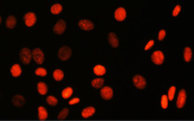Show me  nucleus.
I'll return each mask as SVG.
<instances>
[{
	"label": "nucleus",
	"instance_id": "obj_32",
	"mask_svg": "<svg viewBox=\"0 0 194 121\" xmlns=\"http://www.w3.org/2000/svg\"><path fill=\"white\" fill-rule=\"evenodd\" d=\"M79 102H80V99H79V98H75V99H73V100H71L70 102H69V104H70V105H74V104L79 103Z\"/></svg>",
	"mask_w": 194,
	"mask_h": 121
},
{
	"label": "nucleus",
	"instance_id": "obj_7",
	"mask_svg": "<svg viewBox=\"0 0 194 121\" xmlns=\"http://www.w3.org/2000/svg\"><path fill=\"white\" fill-rule=\"evenodd\" d=\"M151 61L156 65H161L164 61V54L160 50H155L151 55Z\"/></svg>",
	"mask_w": 194,
	"mask_h": 121
},
{
	"label": "nucleus",
	"instance_id": "obj_24",
	"mask_svg": "<svg viewBox=\"0 0 194 121\" xmlns=\"http://www.w3.org/2000/svg\"><path fill=\"white\" fill-rule=\"evenodd\" d=\"M47 103H48L50 106L54 107V106L57 105L58 100H57V98H55V97H53V96H49L48 98H47Z\"/></svg>",
	"mask_w": 194,
	"mask_h": 121
},
{
	"label": "nucleus",
	"instance_id": "obj_1",
	"mask_svg": "<svg viewBox=\"0 0 194 121\" xmlns=\"http://www.w3.org/2000/svg\"><path fill=\"white\" fill-rule=\"evenodd\" d=\"M32 57V52L27 48H24L21 49V50L20 52V59L21 61L24 64H29L30 60Z\"/></svg>",
	"mask_w": 194,
	"mask_h": 121
},
{
	"label": "nucleus",
	"instance_id": "obj_25",
	"mask_svg": "<svg viewBox=\"0 0 194 121\" xmlns=\"http://www.w3.org/2000/svg\"><path fill=\"white\" fill-rule=\"evenodd\" d=\"M69 114V110L66 108V109H63L60 113H58V116H57V118L58 119H64V118H66L67 117V115Z\"/></svg>",
	"mask_w": 194,
	"mask_h": 121
},
{
	"label": "nucleus",
	"instance_id": "obj_2",
	"mask_svg": "<svg viewBox=\"0 0 194 121\" xmlns=\"http://www.w3.org/2000/svg\"><path fill=\"white\" fill-rule=\"evenodd\" d=\"M71 54H72V50L67 46H62V48H60V49L58 50V53H57L58 58L60 60H62V61L68 60L69 58H70Z\"/></svg>",
	"mask_w": 194,
	"mask_h": 121
},
{
	"label": "nucleus",
	"instance_id": "obj_21",
	"mask_svg": "<svg viewBox=\"0 0 194 121\" xmlns=\"http://www.w3.org/2000/svg\"><path fill=\"white\" fill-rule=\"evenodd\" d=\"M62 11V6L60 4H53V5L50 7V13L53 14V15H58L60 14Z\"/></svg>",
	"mask_w": 194,
	"mask_h": 121
},
{
	"label": "nucleus",
	"instance_id": "obj_20",
	"mask_svg": "<svg viewBox=\"0 0 194 121\" xmlns=\"http://www.w3.org/2000/svg\"><path fill=\"white\" fill-rule=\"evenodd\" d=\"M38 116H39V119L41 120H45L48 118L47 110H46L44 107H39L38 108Z\"/></svg>",
	"mask_w": 194,
	"mask_h": 121
},
{
	"label": "nucleus",
	"instance_id": "obj_10",
	"mask_svg": "<svg viewBox=\"0 0 194 121\" xmlns=\"http://www.w3.org/2000/svg\"><path fill=\"white\" fill-rule=\"evenodd\" d=\"M79 27L85 31H89L94 28V23L89 20H81L79 21Z\"/></svg>",
	"mask_w": 194,
	"mask_h": 121
},
{
	"label": "nucleus",
	"instance_id": "obj_17",
	"mask_svg": "<svg viewBox=\"0 0 194 121\" xmlns=\"http://www.w3.org/2000/svg\"><path fill=\"white\" fill-rule=\"evenodd\" d=\"M93 73L96 76H103L106 74V68L102 65H96L93 68Z\"/></svg>",
	"mask_w": 194,
	"mask_h": 121
},
{
	"label": "nucleus",
	"instance_id": "obj_30",
	"mask_svg": "<svg viewBox=\"0 0 194 121\" xmlns=\"http://www.w3.org/2000/svg\"><path fill=\"white\" fill-rule=\"evenodd\" d=\"M165 36H166V31L164 29L160 30L159 31V34H158V40L159 41H162L165 38Z\"/></svg>",
	"mask_w": 194,
	"mask_h": 121
},
{
	"label": "nucleus",
	"instance_id": "obj_29",
	"mask_svg": "<svg viewBox=\"0 0 194 121\" xmlns=\"http://www.w3.org/2000/svg\"><path fill=\"white\" fill-rule=\"evenodd\" d=\"M181 6L179 5H177L176 7H175V9H174V11H173V17H177L178 15H179V13L181 12Z\"/></svg>",
	"mask_w": 194,
	"mask_h": 121
},
{
	"label": "nucleus",
	"instance_id": "obj_26",
	"mask_svg": "<svg viewBox=\"0 0 194 121\" xmlns=\"http://www.w3.org/2000/svg\"><path fill=\"white\" fill-rule=\"evenodd\" d=\"M168 97L167 95H162L161 97V107L162 109H167L168 108Z\"/></svg>",
	"mask_w": 194,
	"mask_h": 121
},
{
	"label": "nucleus",
	"instance_id": "obj_9",
	"mask_svg": "<svg viewBox=\"0 0 194 121\" xmlns=\"http://www.w3.org/2000/svg\"><path fill=\"white\" fill-rule=\"evenodd\" d=\"M100 95L104 100L112 99V97L114 95V91L112 89V87H110V86L102 87V89H101V91H100Z\"/></svg>",
	"mask_w": 194,
	"mask_h": 121
},
{
	"label": "nucleus",
	"instance_id": "obj_23",
	"mask_svg": "<svg viewBox=\"0 0 194 121\" xmlns=\"http://www.w3.org/2000/svg\"><path fill=\"white\" fill-rule=\"evenodd\" d=\"M72 94H73V88L72 87H66L65 89H63L61 95H62V98L68 99L72 96Z\"/></svg>",
	"mask_w": 194,
	"mask_h": 121
},
{
	"label": "nucleus",
	"instance_id": "obj_6",
	"mask_svg": "<svg viewBox=\"0 0 194 121\" xmlns=\"http://www.w3.org/2000/svg\"><path fill=\"white\" fill-rule=\"evenodd\" d=\"M66 29V22L63 20H59L53 27V32L57 35H61L64 33V31Z\"/></svg>",
	"mask_w": 194,
	"mask_h": 121
},
{
	"label": "nucleus",
	"instance_id": "obj_27",
	"mask_svg": "<svg viewBox=\"0 0 194 121\" xmlns=\"http://www.w3.org/2000/svg\"><path fill=\"white\" fill-rule=\"evenodd\" d=\"M175 92H176V87L175 86H171L169 88V91H168V100L172 101L174 99V96H175Z\"/></svg>",
	"mask_w": 194,
	"mask_h": 121
},
{
	"label": "nucleus",
	"instance_id": "obj_19",
	"mask_svg": "<svg viewBox=\"0 0 194 121\" xmlns=\"http://www.w3.org/2000/svg\"><path fill=\"white\" fill-rule=\"evenodd\" d=\"M17 24V21H16V18L14 17V16H9L7 18V20H6V26L8 27V28H14V27L16 26Z\"/></svg>",
	"mask_w": 194,
	"mask_h": 121
},
{
	"label": "nucleus",
	"instance_id": "obj_28",
	"mask_svg": "<svg viewBox=\"0 0 194 121\" xmlns=\"http://www.w3.org/2000/svg\"><path fill=\"white\" fill-rule=\"evenodd\" d=\"M35 74L37 76L45 77V76H47V70L44 69V68H38V69L35 70Z\"/></svg>",
	"mask_w": 194,
	"mask_h": 121
},
{
	"label": "nucleus",
	"instance_id": "obj_22",
	"mask_svg": "<svg viewBox=\"0 0 194 121\" xmlns=\"http://www.w3.org/2000/svg\"><path fill=\"white\" fill-rule=\"evenodd\" d=\"M64 77V73L62 72V70L60 69H57L55 71L53 72V78L55 81H60Z\"/></svg>",
	"mask_w": 194,
	"mask_h": 121
},
{
	"label": "nucleus",
	"instance_id": "obj_5",
	"mask_svg": "<svg viewBox=\"0 0 194 121\" xmlns=\"http://www.w3.org/2000/svg\"><path fill=\"white\" fill-rule=\"evenodd\" d=\"M24 23L26 26L28 27H31L33 26L35 23H36V21H37V17L34 13L32 12H29V13H26L24 17Z\"/></svg>",
	"mask_w": 194,
	"mask_h": 121
},
{
	"label": "nucleus",
	"instance_id": "obj_15",
	"mask_svg": "<svg viewBox=\"0 0 194 121\" xmlns=\"http://www.w3.org/2000/svg\"><path fill=\"white\" fill-rule=\"evenodd\" d=\"M11 74H12V76L13 77H20L21 76V66L18 64H15V65H13L12 68H11Z\"/></svg>",
	"mask_w": 194,
	"mask_h": 121
},
{
	"label": "nucleus",
	"instance_id": "obj_31",
	"mask_svg": "<svg viewBox=\"0 0 194 121\" xmlns=\"http://www.w3.org/2000/svg\"><path fill=\"white\" fill-rule=\"evenodd\" d=\"M154 40H150V41L149 42V43H147V45L145 46V50L150 49L151 48V46H154Z\"/></svg>",
	"mask_w": 194,
	"mask_h": 121
},
{
	"label": "nucleus",
	"instance_id": "obj_4",
	"mask_svg": "<svg viewBox=\"0 0 194 121\" xmlns=\"http://www.w3.org/2000/svg\"><path fill=\"white\" fill-rule=\"evenodd\" d=\"M133 84L135 85L137 88H139V89H144V88L147 86V81L144 77H142L140 75H136L134 76L133 78Z\"/></svg>",
	"mask_w": 194,
	"mask_h": 121
},
{
	"label": "nucleus",
	"instance_id": "obj_14",
	"mask_svg": "<svg viewBox=\"0 0 194 121\" xmlns=\"http://www.w3.org/2000/svg\"><path fill=\"white\" fill-rule=\"evenodd\" d=\"M104 82H105L104 78H94V80H92L91 85H92V87H94V88H96V89H98V88L103 87Z\"/></svg>",
	"mask_w": 194,
	"mask_h": 121
},
{
	"label": "nucleus",
	"instance_id": "obj_13",
	"mask_svg": "<svg viewBox=\"0 0 194 121\" xmlns=\"http://www.w3.org/2000/svg\"><path fill=\"white\" fill-rule=\"evenodd\" d=\"M95 113V109L93 107H87V108L84 109L82 111V116L84 118H87V117H90Z\"/></svg>",
	"mask_w": 194,
	"mask_h": 121
},
{
	"label": "nucleus",
	"instance_id": "obj_12",
	"mask_svg": "<svg viewBox=\"0 0 194 121\" xmlns=\"http://www.w3.org/2000/svg\"><path fill=\"white\" fill-rule=\"evenodd\" d=\"M108 41L110 45L113 46V48H118V45H119V42H118V39L117 35H115L114 32H111L108 35Z\"/></svg>",
	"mask_w": 194,
	"mask_h": 121
},
{
	"label": "nucleus",
	"instance_id": "obj_16",
	"mask_svg": "<svg viewBox=\"0 0 194 121\" xmlns=\"http://www.w3.org/2000/svg\"><path fill=\"white\" fill-rule=\"evenodd\" d=\"M183 58L186 62H190L192 59V49L190 48H184L183 49Z\"/></svg>",
	"mask_w": 194,
	"mask_h": 121
},
{
	"label": "nucleus",
	"instance_id": "obj_11",
	"mask_svg": "<svg viewBox=\"0 0 194 121\" xmlns=\"http://www.w3.org/2000/svg\"><path fill=\"white\" fill-rule=\"evenodd\" d=\"M125 18H126V11L124 8L119 7L115 11V18L118 21H122L125 20Z\"/></svg>",
	"mask_w": 194,
	"mask_h": 121
},
{
	"label": "nucleus",
	"instance_id": "obj_8",
	"mask_svg": "<svg viewBox=\"0 0 194 121\" xmlns=\"http://www.w3.org/2000/svg\"><path fill=\"white\" fill-rule=\"evenodd\" d=\"M186 92L184 89H181L177 99V108L183 109L184 105H186Z\"/></svg>",
	"mask_w": 194,
	"mask_h": 121
},
{
	"label": "nucleus",
	"instance_id": "obj_3",
	"mask_svg": "<svg viewBox=\"0 0 194 121\" xmlns=\"http://www.w3.org/2000/svg\"><path fill=\"white\" fill-rule=\"evenodd\" d=\"M32 57L35 60V62L37 64H42L45 60V55L43 50L39 49V48H36L32 50Z\"/></svg>",
	"mask_w": 194,
	"mask_h": 121
},
{
	"label": "nucleus",
	"instance_id": "obj_18",
	"mask_svg": "<svg viewBox=\"0 0 194 121\" xmlns=\"http://www.w3.org/2000/svg\"><path fill=\"white\" fill-rule=\"evenodd\" d=\"M37 90H38V92L41 95H45V94H47V92H48V86L45 82L41 81L37 84Z\"/></svg>",
	"mask_w": 194,
	"mask_h": 121
}]
</instances>
